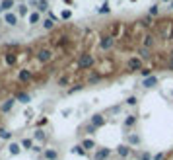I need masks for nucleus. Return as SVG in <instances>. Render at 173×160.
<instances>
[{"label":"nucleus","mask_w":173,"mask_h":160,"mask_svg":"<svg viewBox=\"0 0 173 160\" xmlns=\"http://www.w3.org/2000/svg\"><path fill=\"white\" fill-rule=\"evenodd\" d=\"M93 64H95V57L91 53H82L76 61V68L78 70H90V68H93Z\"/></svg>","instance_id":"1"},{"label":"nucleus","mask_w":173,"mask_h":160,"mask_svg":"<svg viewBox=\"0 0 173 160\" xmlns=\"http://www.w3.org/2000/svg\"><path fill=\"white\" fill-rule=\"evenodd\" d=\"M53 57H55V53H53L51 47H41V49H37V53H35V59H37V63H41V64L51 63Z\"/></svg>","instance_id":"2"},{"label":"nucleus","mask_w":173,"mask_h":160,"mask_svg":"<svg viewBox=\"0 0 173 160\" xmlns=\"http://www.w3.org/2000/svg\"><path fill=\"white\" fill-rule=\"evenodd\" d=\"M144 64H142V59L140 57H131L126 61V72H136V70H142Z\"/></svg>","instance_id":"3"},{"label":"nucleus","mask_w":173,"mask_h":160,"mask_svg":"<svg viewBox=\"0 0 173 160\" xmlns=\"http://www.w3.org/2000/svg\"><path fill=\"white\" fill-rule=\"evenodd\" d=\"M99 47H101V51H111L115 47V37L109 33L101 35V39H99Z\"/></svg>","instance_id":"4"},{"label":"nucleus","mask_w":173,"mask_h":160,"mask_svg":"<svg viewBox=\"0 0 173 160\" xmlns=\"http://www.w3.org/2000/svg\"><path fill=\"white\" fill-rule=\"evenodd\" d=\"M160 27H163L162 30V37L163 39H173V21H163Z\"/></svg>","instance_id":"5"},{"label":"nucleus","mask_w":173,"mask_h":160,"mask_svg":"<svg viewBox=\"0 0 173 160\" xmlns=\"http://www.w3.org/2000/svg\"><path fill=\"white\" fill-rule=\"evenodd\" d=\"M18 80L21 84H27V82H31L33 80V72L29 70V68H21L20 72H18Z\"/></svg>","instance_id":"6"},{"label":"nucleus","mask_w":173,"mask_h":160,"mask_svg":"<svg viewBox=\"0 0 173 160\" xmlns=\"http://www.w3.org/2000/svg\"><path fill=\"white\" fill-rule=\"evenodd\" d=\"M156 35L154 33H146V35H144V37H142V47H146V49H150V51H152V47L156 45Z\"/></svg>","instance_id":"7"},{"label":"nucleus","mask_w":173,"mask_h":160,"mask_svg":"<svg viewBox=\"0 0 173 160\" xmlns=\"http://www.w3.org/2000/svg\"><path fill=\"white\" fill-rule=\"evenodd\" d=\"M90 123H91L93 127H97V129H99V127H103V125H105V117H103L101 113H93V115H91V119H90Z\"/></svg>","instance_id":"8"},{"label":"nucleus","mask_w":173,"mask_h":160,"mask_svg":"<svg viewBox=\"0 0 173 160\" xmlns=\"http://www.w3.org/2000/svg\"><path fill=\"white\" fill-rule=\"evenodd\" d=\"M111 156V150L109 148H97L95 154H93V160H107Z\"/></svg>","instance_id":"9"},{"label":"nucleus","mask_w":173,"mask_h":160,"mask_svg":"<svg viewBox=\"0 0 173 160\" xmlns=\"http://www.w3.org/2000/svg\"><path fill=\"white\" fill-rule=\"evenodd\" d=\"M131 147H128V144H121V147H117V154L122 158V160H126L128 156H131Z\"/></svg>","instance_id":"10"},{"label":"nucleus","mask_w":173,"mask_h":160,"mask_svg":"<svg viewBox=\"0 0 173 160\" xmlns=\"http://www.w3.org/2000/svg\"><path fill=\"white\" fill-rule=\"evenodd\" d=\"M16 101H18L16 98H8V100H6L2 106H0V111H2V113H8V111L12 110V107L16 106Z\"/></svg>","instance_id":"11"},{"label":"nucleus","mask_w":173,"mask_h":160,"mask_svg":"<svg viewBox=\"0 0 173 160\" xmlns=\"http://www.w3.org/2000/svg\"><path fill=\"white\" fill-rule=\"evenodd\" d=\"M4 21H6V24H8V26H18V14H14V12H6L4 14Z\"/></svg>","instance_id":"12"},{"label":"nucleus","mask_w":173,"mask_h":160,"mask_svg":"<svg viewBox=\"0 0 173 160\" xmlns=\"http://www.w3.org/2000/svg\"><path fill=\"white\" fill-rule=\"evenodd\" d=\"M140 86H144V88H154V86H157V76H154V74H152V76L144 78Z\"/></svg>","instance_id":"13"},{"label":"nucleus","mask_w":173,"mask_h":160,"mask_svg":"<svg viewBox=\"0 0 173 160\" xmlns=\"http://www.w3.org/2000/svg\"><path fill=\"white\" fill-rule=\"evenodd\" d=\"M53 43H55L56 47H66L68 43H70V39H68V35H59V37L53 39Z\"/></svg>","instance_id":"14"},{"label":"nucleus","mask_w":173,"mask_h":160,"mask_svg":"<svg viewBox=\"0 0 173 160\" xmlns=\"http://www.w3.org/2000/svg\"><path fill=\"white\" fill-rule=\"evenodd\" d=\"M43 158L45 160H56L59 158V152H56L55 148H45L43 150Z\"/></svg>","instance_id":"15"},{"label":"nucleus","mask_w":173,"mask_h":160,"mask_svg":"<svg viewBox=\"0 0 173 160\" xmlns=\"http://www.w3.org/2000/svg\"><path fill=\"white\" fill-rule=\"evenodd\" d=\"M136 53H138V57L144 61V59H152V51L150 49H146V47H138V51H136Z\"/></svg>","instance_id":"16"},{"label":"nucleus","mask_w":173,"mask_h":160,"mask_svg":"<svg viewBox=\"0 0 173 160\" xmlns=\"http://www.w3.org/2000/svg\"><path fill=\"white\" fill-rule=\"evenodd\" d=\"M16 61H18L16 53H6V55H4V63L8 64V67H14V64H16Z\"/></svg>","instance_id":"17"},{"label":"nucleus","mask_w":173,"mask_h":160,"mask_svg":"<svg viewBox=\"0 0 173 160\" xmlns=\"http://www.w3.org/2000/svg\"><path fill=\"white\" fill-rule=\"evenodd\" d=\"M16 100L21 101V104H29L31 96H29V94H25V92H18V94H16Z\"/></svg>","instance_id":"18"},{"label":"nucleus","mask_w":173,"mask_h":160,"mask_svg":"<svg viewBox=\"0 0 173 160\" xmlns=\"http://www.w3.org/2000/svg\"><path fill=\"white\" fill-rule=\"evenodd\" d=\"M138 26H142V27H152V26H154V20H152V16H144V18L138 21Z\"/></svg>","instance_id":"19"},{"label":"nucleus","mask_w":173,"mask_h":160,"mask_svg":"<svg viewBox=\"0 0 173 160\" xmlns=\"http://www.w3.org/2000/svg\"><path fill=\"white\" fill-rule=\"evenodd\" d=\"M56 84H59L60 88H64V86H68V84H70V74H62V76H59V80H56Z\"/></svg>","instance_id":"20"},{"label":"nucleus","mask_w":173,"mask_h":160,"mask_svg":"<svg viewBox=\"0 0 173 160\" xmlns=\"http://www.w3.org/2000/svg\"><path fill=\"white\" fill-rule=\"evenodd\" d=\"M8 150H10V154H12V156H16V154H20V152H21V144L12 143L10 147H8Z\"/></svg>","instance_id":"21"},{"label":"nucleus","mask_w":173,"mask_h":160,"mask_svg":"<svg viewBox=\"0 0 173 160\" xmlns=\"http://www.w3.org/2000/svg\"><path fill=\"white\" fill-rule=\"evenodd\" d=\"M0 6H2V10H4V14H6V12H10V10L14 8V0H2Z\"/></svg>","instance_id":"22"},{"label":"nucleus","mask_w":173,"mask_h":160,"mask_svg":"<svg viewBox=\"0 0 173 160\" xmlns=\"http://www.w3.org/2000/svg\"><path fill=\"white\" fill-rule=\"evenodd\" d=\"M39 21H41V14L39 12H31L29 14V24L35 26V24H39Z\"/></svg>","instance_id":"23"},{"label":"nucleus","mask_w":173,"mask_h":160,"mask_svg":"<svg viewBox=\"0 0 173 160\" xmlns=\"http://www.w3.org/2000/svg\"><path fill=\"white\" fill-rule=\"evenodd\" d=\"M101 78H103V74H101V72H93V74H90L88 82H90V84H95V82H99Z\"/></svg>","instance_id":"24"},{"label":"nucleus","mask_w":173,"mask_h":160,"mask_svg":"<svg viewBox=\"0 0 173 160\" xmlns=\"http://www.w3.org/2000/svg\"><path fill=\"white\" fill-rule=\"evenodd\" d=\"M134 123H136V115H126V119H125V127H126V129H131V127H134Z\"/></svg>","instance_id":"25"},{"label":"nucleus","mask_w":173,"mask_h":160,"mask_svg":"<svg viewBox=\"0 0 173 160\" xmlns=\"http://www.w3.org/2000/svg\"><path fill=\"white\" fill-rule=\"evenodd\" d=\"M33 139H35V141H45V139H47L45 131H43V129H37V131L33 133Z\"/></svg>","instance_id":"26"},{"label":"nucleus","mask_w":173,"mask_h":160,"mask_svg":"<svg viewBox=\"0 0 173 160\" xmlns=\"http://www.w3.org/2000/svg\"><path fill=\"white\" fill-rule=\"evenodd\" d=\"M82 147L86 150H91V148H95V143H93V139H84L82 141Z\"/></svg>","instance_id":"27"},{"label":"nucleus","mask_w":173,"mask_h":160,"mask_svg":"<svg viewBox=\"0 0 173 160\" xmlns=\"http://www.w3.org/2000/svg\"><path fill=\"white\" fill-rule=\"evenodd\" d=\"M37 12L41 14V12H49V2L47 0H41V2L37 4Z\"/></svg>","instance_id":"28"},{"label":"nucleus","mask_w":173,"mask_h":160,"mask_svg":"<svg viewBox=\"0 0 173 160\" xmlns=\"http://www.w3.org/2000/svg\"><path fill=\"white\" fill-rule=\"evenodd\" d=\"M72 152H74V154H80V156H84L88 150H86V148L82 147V144H76V147H72Z\"/></svg>","instance_id":"29"},{"label":"nucleus","mask_w":173,"mask_h":160,"mask_svg":"<svg viewBox=\"0 0 173 160\" xmlns=\"http://www.w3.org/2000/svg\"><path fill=\"white\" fill-rule=\"evenodd\" d=\"M0 139H4V141H10V139H12V133H10V131H6L4 127H0Z\"/></svg>","instance_id":"30"},{"label":"nucleus","mask_w":173,"mask_h":160,"mask_svg":"<svg viewBox=\"0 0 173 160\" xmlns=\"http://www.w3.org/2000/svg\"><path fill=\"white\" fill-rule=\"evenodd\" d=\"M128 143H131V144H140V135L131 133V135H128Z\"/></svg>","instance_id":"31"},{"label":"nucleus","mask_w":173,"mask_h":160,"mask_svg":"<svg viewBox=\"0 0 173 160\" xmlns=\"http://www.w3.org/2000/svg\"><path fill=\"white\" fill-rule=\"evenodd\" d=\"M121 31V24L117 21V24H113V27H111V31H109V35H113L115 39H117V33Z\"/></svg>","instance_id":"32"},{"label":"nucleus","mask_w":173,"mask_h":160,"mask_svg":"<svg viewBox=\"0 0 173 160\" xmlns=\"http://www.w3.org/2000/svg\"><path fill=\"white\" fill-rule=\"evenodd\" d=\"M111 12V8H109V2H103L101 6H99V10H97V14H109Z\"/></svg>","instance_id":"33"},{"label":"nucleus","mask_w":173,"mask_h":160,"mask_svg":"<svg viewBox=\"0 0 173 160\" xmlns=\"http://www.w3.org/2000/svg\"><path fill=\"white\" fill-rule=\"evenodd\" d=\"M43 27H45V30H53V27H55V20H51V18L43 20Z\"/></svg>","instance_id":"34"},{"label":"nucleus","mask_w":173,"mask_h":160,"mask_svg":"<svg viewBox=\"0 0 173 160\" xmlns=\"http://www.w3.org/2000/svg\"><path fill=\"white\" fill-rule=\"evenodd\" d=\"M20 144H21V148H33V141L31 139H24Z\"/></svg>","instance_id":"35"},{"label":"nucleus","mask_w":173,"mask_h":160,"mask_svg":"<svg viewBox=\"0 0 173 160\" xmlns=\"http://www.w3.org/2000/svg\"><path fill=\"white\" fill-rule=\"evenodd\" d=\"M148 16H152V18H154V16H156V18L160 16V8H157V4H156V6H152V8H150V12H148Z\"/></svg>","instance_id":"36"},{"label":"nucleus","mask_w":173,"mask_h":160,"mask_svg":"<svg viewBox=\"0 0 173 160\" xmlns=\"http://www.w3.org/2000/svg\"><path fill=\"white\" fill-rule=\"evenodd\" d=\"M84 88V84H74L72 88H68V94H76V92H80Z\"/></svg>","instance_id":"37"},{"label":"nucleus","mask_w":173,"mask_h":160,"mask_svg":"<svg viewBox=\"0 0 173 160\" xmlns=\"http://www.w3.org/2000/svg\"><path fill=\"white\" fill-rule=\"evenodd\" d=\"M25 14H27V6L25 4H20L18 6V16H25Z\"/></svg>","instance_id":"38"},{"label":"nucleus","mask_w":173,"mask_h":160,"mask_svg":"<svg viewBox=\"0 0 173 160\" xmlns=\"http://www.w3.org/2000/svg\"><path fill=\"white\" fill-rule=\"evenodd\" d=\"M136 101H138V100H136L134 96H128V98L125 100V104H126V106H136Z\"/></svg>","instance_id":"39"},{"label":"nucleus","mask_w":173,"mask_h":160,"mask_svg":"<svg viewBox=\"0 0 173 160\" xmlns=\"http://www.w3.org/2000/svg\"><path fill=\"white\" fill-rule=\"evenodd\" d=\"M95 131H97V127H93L91 123H88V125H86V133H90V135H93V133H95Z\"/></svg>","instance_id":"40"},{"label":"nucleus","mask_w":173,"mask_h":160,"mask_svg":"<svg viewBox=\"0 0 173 160\" xmlns=\"http://www.w3.org/2000/svg\"><path fill=\"white\" fill-rule=\"evenodd\" d=\"M140 74H142L144 78H148V76H152V68H142V70H140Z\"/></svg>","instance_id":"41"},{"label":"nucleus","mask_w":173,"mask_h":160,"mask_svg":"<svg viewBox=\"0 0 173 160\" xmlns=\"http://www.w3.org/2000/svg\"><path fill=\"white\" fill-rule=\"evenodd\" d=\"M60 18H62V20H70V18H72V12H70V10H64V12L60 14Z\"/></svg>","instance_id":"42"},{"label":"nucleus","mask_w":173,"mask_h":160,"mask_svg":"<svg viewBox=\"0 0 173 160\" xmlns=\"http://www.w3.org/2000/svg\"><path fill=\"white\" fill-rule=\"evenodd\" d=\"M140 160H152V156H150V152H142V154H138Z\"/></svg>","instance_id":"43"},{"label":"nucleus","mask_w":173,"mask_h":160,"mask_svg":"<svg viewBox=\"0 0 173 160\" xmlns=\"http://www.w3.org/2000/svg\"><path fill=\"white\" fill-rule=\"evenodd\" d=\"M163 158H165V156L162 154V152H157V154H154V156H152V160H163Z\"/></svg>","instance_id":"44"},{"label":"nucleus","mask_w":173,"mask_h":160,"mask_svg":"<svg viewBox=\"0 0 173 160\" xmlns=\"http://www.w3.org/2000/svg\"><path fill=\"white\" fill-rule=\"evenodd\" d=\"M167 70H173V59L167 61Z\"/></svg>","instance_id":"45"},{"label":"nucleus","mask_w":173,"mask_h":160,"mask_svg":"<svg viewBox=\"0 0 173 160\" xmlns=\"http://www.w3.org/2000/svg\"><path fill=\"white\" fill-rule=\"evenodd\" d=\"M167 57H169V59H173V47H171V51H169V55H167Z\"/></svg>","instance_id":"46"},{"label":"nucleus","mask_w":173,"mask_h":160,"mask_svg":"<svg viewBox=\"0 0 173 160\" xmlns=\"http://www.w3.org/2000/svg\"><path fill=\"white\" fill-rule=\"evenodd\" d=\"M169 10H173V0H171V2H169Z\"/></svg>","instance_id":"47"},{"label":"nucleus","mask_w":173,"mask_h":160,"mask_svg":"<svg viewBox=\"0 0 173 160\" xmlns=\"http://www.w3.org/2000/svg\"><path fill=\"white\" fill-rule=\"evenodd\" d=\"M2 12H4V10H2V6H0V14H2Z\"/></svg>","instance_id":"48"},{"label":"nucleus","mask_w":173,"mask_h":160,"mask_svg":"<svg viewBox=\"0 0 173 160\" xmlns=\"http://www.w3.org/2000/svg\"><path fill=\"white\" fill-rule=\"evenodd\" d=\"M163 2H171V0H163Z\"/></svg>","instance_id":"49"},{"label":"nucleus","mask_w":173,"mask_h":160,"mask_svg":"<svg viewBox=\"0 0 173 160\" xmlns=\"http://www.w3.org/2000/svg\"><path fill=\"white\" fill-rule=\"evenodd\" d=\"M163 160H167V158H163Z\"/></svg>","instance_id":"50"},{"label":"nucleus","mask_w":173,"mask_h":160,"mask_svg":"<svg viewBox=\"0 0 173 160\" xmlns=\"http://www.w3.org/2000/svg\"><path fill=\"white\" fill-rule=\"evenodd\" d=\"M171 96H173V92H171Z\"/></svg>","instance_id":"51"},{"label":"nucleus","mask_w":173,"mask_h":160,"mask_svg":"<svg viewBox=\"0 0 173 160\" xmlns=\"http://www.w3.org/2000/svg\"><path fill=\"white\" fill-rule=\"evenodd\" d=\"M39 2H41V0H39Z\"/></svg>","instance_id":"52"},{"label":"nucleus","mask_w":173,"mask_h":160,"mask_svg":"<svg viewBox=\"0 0 173 160\" xmlns=\"http://www.w3.org/2000/svg\"><path fill=\"white\" fill-rule=\"evenodd\" d=\"M43 160H45V158H43Z\"/></svg>","instance_id":"53"}]
</instances>
